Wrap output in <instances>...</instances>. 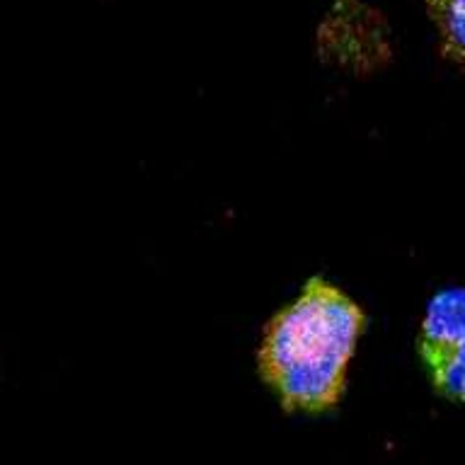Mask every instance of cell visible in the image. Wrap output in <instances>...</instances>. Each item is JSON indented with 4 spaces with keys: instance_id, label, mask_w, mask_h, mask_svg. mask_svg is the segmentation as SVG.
<instances>
[{
    "instance_id": "6da1fadb",
    "label": "cell",
    "mask_w": 465,
    "mask_h": 465,
    "mask_svg": "<svg viewBox=\"0 0 465 465\" xmlns=\"http://www.w3.org/2000/svg\"><path fill=\"white\" fill-rule=\"evenodd\" d=\"M366 315L325 279H311L301 296L264 330L260 373L289 412H327L347 388L349 361Z\"/></svg>"
},
{
    "instance_id": "7a4b0ae2",
    "label": "cell",
    "mask_w": 465,
    "mask_h": 465,
    "mask_svg": "<svg viewBox=\"0 0 465 465\" xmlns=\"http://www.w3.org/2000/svg\"><path fill=\"white\" fill-rule=\"evenodd\" d=\"M318 51L322 61L347 71H378L392 56L391 27L366 0H332L320 20Z\"/></svg>"
},
{
    "instance_id": "3957f363",
    "label": "cell",
    "mask_w": 465,
    "mask_h": 465,
    "mask_svg": "<svg viewBox=\"0 0 465 465\" xmlns=\"http://www.w3.org/2000/svg\"><path fill=\"white\" fill-rule=\"evenodd\" d=\"M465 341V289H443L429 301L420 325L421 363Z\"/></svg>"
},
{
    "instance_id": "5b68a950",
    "label": "cell",
    "mask_w": 465,
    "mask_h": 465,
    "mask_svg": "<svg viewBox=\"0 0 465 465\" xmlns=\"http://www.w3.org/2000/svg\"><path fill=\"white\" fill-rule=\"evenodd\" d=\"M431 385L443 398L465 405V341L424 361Z\"/></svg>"
},
{
    "instance_id": "277c9868",
    "label": "cell",
    "mask_w": 465,
    "mask_h": 465,
    "mask_svg": "<svg viewBox=\"0 0 465 465\" xmlns=\"http://www.w3.org/2000/svg\"><path fill=\"white\" fill-rule=\"evenodd\" d=\"M439 35L441 56L465 65V0H424Z\"/></svg>"
}]
</instances>
